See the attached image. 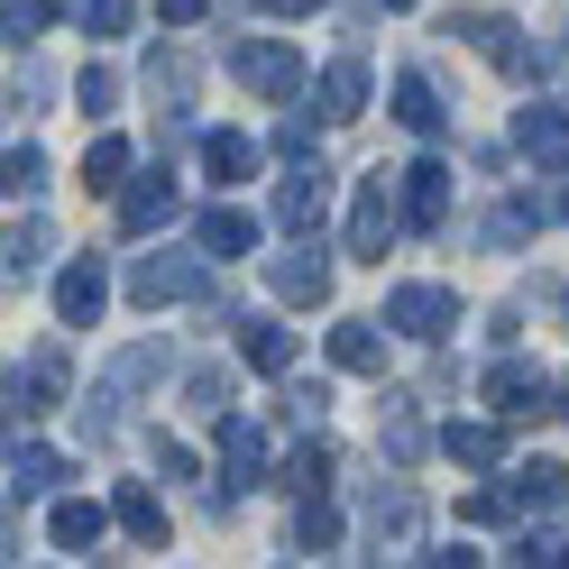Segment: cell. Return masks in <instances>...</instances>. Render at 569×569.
Masks as SVG:
<instances>
[{"instance_id":"20","label":"cell","mask_w":569,"mask_h":569,"mask_svg":"<svg viewBox=\"0 0 569 569\" xmlns=\"http://www.w3.org/2000/svg\"><path fill=\"white\" fill-rule=\"evenodd\" d=\"M111 515H120V532H129V542H166V496H157L148 478H129V487L111 496Z\"/></svg>"},{"instance_id":"17","label":"cell","mask_w":569,"mask_h":569,"mask_svg":"<svg viewBox=\"0 0 569 569\" xmlns=\"http://www.w3.org/2000/svg\"><path fill=\"white\" fill-rule=\"evenodd\" d=\"M368 111V56H331L322 64V120H359Z\"/></svg>"},{"instance_id":"25","label":"cell","mask_w":569,"mask_h":569,"mask_svg":"<svg viewBox=\"0 0 569 569\" xmlns=\"http://www.w3.org/2000/svg\"><path fill=\"white\" fill-rule=\"evenodd\" d=\"M331 368H349V377H377V368H386V340H377V322H331Z\"/></svg>"},{"instance_id":"29","label":"cell","mask_w":569,"mask_h":569,"mask_svg":"<svg viewBox=\"0 0 569 569\" xmlns=\"http://www.w3.org/2000/svg\"><path fill=\"white\" fill-rule=\"evenodd\" d=\"M83 184L92 193H120L129 184V138H111V129L92 138V148H83Z\"/></svg>"},{"instance_id":"35","label":"cell","mask_w":569,"mask_h":569,"mask_svg":"<svg viewBox=\"0 0 569 569\" xmlns=\"http://www.w3.org/2000/svg\"><path fill=\"white\" fill-rule=\"evenodd\" d=\"M47 248H56L47 221H19V230H10V276H38V267H47Z\"/></svg>"},{"instance_id":"44","label":"cell","mask_w":569,"mask_h":569,"mask_svg":"<svg viewBox=\"0 0 569 569\" xmlns=\"http://www.w3.org/2000/svg\"><path fill=\"white\" fill-rule=\"evenodd\" d=\"M202 10H211V0H157V19H166V28H193Z\"/></svg>"},{"instance_id":"18","label":"cell","mask_w":569,"mask_h":569,"mask_svg":"<svg viewBox=\"0 0 569 569\" xmlns=\"http://www.w3.org/2000/svg\"><path fill=\"white\" fill-rule=\"evenodd\" d=\"M377 450H386V469H413V459H422V413H413V396H386Z\"/></svg>"},{"instance_id":"27","label":"cell","mask_w":569,"mask_h":569,"mask_svg":"<svg viewBox=\"0 0 569 569\" xmlns=\"http://www.w3.org/2000/svg\"><path fill=\"white\" fill-rule=\"evenodd\" d=\"M542 221H551V211L532 202V193H515V202H496V211H487V230H478V239H487V248H523Z\"/></svg>"},{"instance_id":"11","label":"cell","mask_w":569,"mask_h":569,"mask_svg":"<svg viewBox=\"0 0 569 569\" xmlns=\"http://www.w3.org/2000/svg\"><path fill=\"white\" fill-rule=\"evenodd\" d=\"M64 405V349H38L28 368H10V422H38Z\"/></svg>"},{"instance_id":"2","label":"cell","mask_w":569,"mask_h":569,"mask_svg":"<svg viewBox=\"0 0 569 569\" xmlns=\"http://www.w3.org/2000/svg\"><path fill=\"white\" fill-rule=\"evenodd\" d=\"M230 74L258 92V101H295V92H303V56L284 47V38H239V47H230Z\"/></svg>"},{"instance_id":"41","label":"cell","mask_w":569,"mask_h":569,"mask_svg":"<svg viewBox=\"0 0 569 569\" xmlns=\"http://www.w3.org/2000/svg\"><path fill=\"white\" fill-rule=\"evenodd\" d=\"M515 560H542V569H560V560H569V542H560V532H523V542H515Z\"/></svg>"},{"instance_id":"1","label":"cell","mask_w":569,"mask_h":569,"mask_svg":"<svg viewBox=\"0 0 569 569\" xmlns=\"http://www.w3.org/2000/svg\"><path fill=\"white\" fill-rule=\"evenodd\" d=\"M386 184H396V174H368L359 202H349V258L359 267H386V248H396V230H405V202Z\"/></svg>"},{"instance_id":"9","label":"cell","mask_w":569,"mask_h":569,"mask_svg":"<svg viewBox=\"0 0 569 569\" xmlns=\"http://www.w3.org/2000/svg\"><path fill=\"white\" fill-rule=\"evenodd\" d=\"M267 284H276V303H331V258L312 239H295L284 258H267Z\"/></svg>"},{"instance_id":"34","label":"cell","mask_w":569,"mask_h":569,"mask_svg":"<svg viewBox=\"0 0 569 569\" xmlns=\"http://www.w3.org/2000/svg\"><path fill=\"white\" fill-rule=\"evenodd\" d=\"M74 101H83V120H111V111H120V74H111V64H83Z\"/></svg>"},{"instance_id":"36","label":"cell","mask_w":569,"mask_h":569,"mask_svg":"<svg viewBox=\"0 0 569 569\" xmlns=\"http://www.w3.org/2000/svg\"><path fill=\"white\" fill-rule=\"evenodd\" d=\"M148 92L184 111V101H193V64H184V56H157V64H148Z\"/></svg>"},{"instance_id":"10","label":"cell","mask_w":569,"mask_h":569,"mask_svg":"<svg viewBox=\"0 0 569 569\" xmlns=\"http://www.w3.org/2000/svg\"><path fill=\"white\" fill-rule=\"evenodd\" d=\"M396 202H405V230H441L450 221V166L441 157H422L396 174Z\"/></svg>"},{"instance_id":"38","label":"cell","mask_w":569,"mask_h":569,"mask_svg":"<svg viewBox=\"0 0 569 569\" xmlns=\"http://www.w3.org/2000/svg\"><path fill=\"white\" fill-rule=\"evenodd\" d=\"M506 515H523V506H515V487H478L469 506H459V523H506Z\"/></svg>"},{"instance_id":"16","label":"cell","mask_w":569,"mask_h":569,"mask_svg":"<svg viewBox=\"0 0 569 569\" xmlns=\"http://www.w3.org/2000/svg\"><path fill=\"white\" fill-rule=\"evenodd\" d=\"M239 359L258 377H284V368H295V331L267 322V312H248V322H239Z\"/></svg>"},{"instance_id":"28","label":"cell","mask_w":569,"mask_h":569,"mask_svg":"<svg viewBox=\"0 0 569 569\" xmlns=\"http://www.w3.org/2000/svg\"><path fill=\"white\" fill-rule=\"evenodd\" d=\"M506 487H515V506L532 515V506H560L569 496V469L560 459H523V469H506Z\"/></svg>"},{"instance_id":"24","label":"cell","mask_w":569,"mask_h":569,"mask_svg":"<svg viewBox=\"0 0 569 569\" xmlns=\"http://www.w3.org/2000/svg\"><path fill=\"white\" fill-rule=\"evenodd\" d=\"M413 523H422L413 487H396V496H377V506H368V532H377V551H413Z\"/></svg>"},{"instance_id":"45","label":"cell","mask_w":569,"mask_h":569,"mask_svg":"<svg viewBox=\"0 0 569 569\" xmlns=\"http://www.w3.org/2000/svg\"><path fill=\"white\" fill-rule=\"evenodd\" d=\"M258 10H267V19H312L322 0H258Z\"/></svg>"},{"instance_id":"30","label":"cell","mask_w":569,"mask_h":569,"mask_svg":"<svg viewBox=\"0 0 569 569\" xmlns=\"http://www.w3.org/2000/svg\"><path fill=\"white\" fill-rule=\"evenodd\" d=\"M56 10L74 19L83 38H120V28H129V0H56Z\"/></svg>"},{"instance_id":"31","label":"cell","mask_w":569,"mask_h":569,"mask_svg":"<svg viewBox=\"0 0 569 569\" xmlns=\"http://www.w3.org/2000/svg\"><path fill=\"white\" fill-rule=\"evenodd\" d=\"M340 542V515L322 506V496H303V515H295V551H312V560H322Z\"/></svg>"},{"instance_id":"15","label":"cell","mask_w":569,"mask_h":569,"mask_svg":"<svg viewBox=\"0 0 569 569\" xmlns=\"http://www.w3.org/2000/svg\"><path fill=\"white\" fill-rule=\"evenodd\" d=\"M101 303H111V276H101V258H74V267L56 276V322H64V331L101 322Z\"/></svg>"},{"instance_id":"4","label":"cell","mask_w":569,"mask_h":569,"mask_svg":"<svg viewBox=\"0 0 569 569\" xmlns=\"http://www.w3.org/2000/svg\"><path fill=\"white\" fill-rule=\"evenodd\" d=\"M450 38H469V47H478L506 83H532V74H542V56L523 47V28H515V19H496V10H469V19L450 28Z\"/></svg>"},{"instance_id":"19","label":"cell","mask_w":569,"mask_h":569,"mask_svg":"<svg viewBox=\"0 0 569 569\" xmlns=\"http://www.w3.org/2000/svg\"><path fill=\"white\" fill-rule=\"evenodd\" d=\"M515 148H523L532 166H569V120L551 111V101H532V111L515 120Z\"/></svg>"},{"instance_id":"23","label":"cell","mask_w":569,"mask_h":569,"mask_svg":"<svg viewBox=\"0 0 569 569\" xmlns=\"http://www.w3.org/2000/svg\"><path fill=\"white\" fill-rule=\"evenodd\" d=\"M441 450L459 459V469H496V459H506V413H496V422H450Z\"/></svg>"},{"instance_id":"40","label":"cell","mask_w":569,"mask_h":569,"mask_svg":"<svg viewBox=\"0 0 569 569\" xmlns=\"http://www.w3.org/2000/svg\"><path fill=\"white\" fill-rule=\"evenodd\" d=\"M284 405H295V422H303V432H322V413H331V386L312 377V386H295V396H284Z\"/></svg>"},{"instance_id":"26","label":"cell","mask_w":569,"mask_h":569,"mask_svg":"<svg viewBox=\"0 0 569 569\" xmlns=\"http://www.w3.org/2000/svg\"><path fill=\"white\" fill-rule=\"evenodd\" d=\"M396 120H405L413 138H441V129H450V111H441V92L422 83V74H396Z\"/></svg>"},{"instance_id":"21","label":"cell","mask_w":569,"mask_h":569,"mask_svg":"<svg viewBox=\"0 0 569 569\" xmlns=\"http://www.w3.org/2000/svg\"><path fill=\"white\" fill-rule=\"evenodd\" d=\"M64 478V459L47 441H10V506H28V496H47Z\"/></svg>"},{"instance_id":"42","label":"cell","mask_w":569,"mask_h":569,"mask_svg":"<svg viewBox=\"0 0 569 569\" xmlns=\"http://www.w3.org/2000/svg\"><path fill=\"white\" fill-rule=\"evenodd\" d=\"M166 368V349H129V359H120V386H148Z\"/></svg>"},{"instance_id":"48","label":"cell","mask_w":569,"mask_h":569,"mask_svg":"<svg viewBox=\"0 0 569 569\" xmlns=\"http://www.w3.org/2000/svg\"><path fill=\"white\" fill-rule=\"evenodd\" d=\"M386 10H405V0H386Z\"/></svg>"},{"instance_id":"37","label":"cell","mask_w":569,"mask_h":569,"mask_svg":"<svg viewBox=\"0 0 569 569\" xmlns=\"http://www.w3.org/2000/svg\"><path fill=\"white\" fill-rule=\"evenodd\" d=\"M184 396H193V413L221 422V413H230V368H193V377H184Z\"/></svg>"},{"instance_id":"46","label":"cell","mask_w":569,"mask_h":569,"mask_svg":"<svg viewBox=\"0 0 569 569\" xmlns=\"http://www.w3.org/2000/svg\"><path fill=\"white\" fill-rule=\"evenodd\" d=\"M560 413H569V377H560Z\"/></svg>"},{"instance_id":"3","label":"cell","mask_w":569,"mask_h":569,"mask_svg":"<svg viewBox=\"0 0 569 569\" xmlns=\"http://www.w3.org/2000/svg\"><path fill=\"white\" fill-rule=\"evenodd\" d=\"M386 331L450 340V331H459V295H450V284H396V295H386Z\"/></svg>"},{"instance_id":"12","label":"cell","mask_w":569,"mask_h":569,"mask_svg":"<svg viewBox=\"0 0 569 569\" xmlns=\"http://www.w3.org/2000/svg\"><path fill=\"white\" fill-rule=\"evenodd\" d=\"M111 523H120L111 506H92V496H64V506L47 515V542H56L64 560H92V551H101V532H111Z\"/></svg>"},{"instance_id":"22","label":"cell","mask_w":569,"mask_h":569,"mask_svg":"<svg viewBox=\"0 0 569 569\" xmlns=\"http://www.w3.org/2000/svg\"><path fill=\"white\" fill-rule=\"evenodd\" d=\"M202 174H211V184H248V174H258V138L211 129V138H202Z\"/></svg>"},{"instance_id":"6","label":"cell","mask_w":569,"mask_h":569,"mask_svg":"<svg viewBox=\"0 0 569 569\" xmlns=\"http://www.w3.org/2000/svg\"><path fill=\"white\" fill-rule=\"evenodd\" d=\"M487 405L506 413V422H542V413L560 405V386L532 368V359H496V368H487Z\"/></svg>"},{"instance_id":"8","label":"cell","mask_w":569,"mask_h":569,"mask_svg":"<svg viewBox=\"0 0 569 569\" xmlns=\"http://www.w3.org/2000/svg\"><path fill=\"white\" fill-rule=\"evenodd\" d=\"M322 211H331V174H322V157H295V174L276 184V230L312 239V230H322Z\"/></svg>"},{"instance_id":"14","label":"cell","mask_w":569,"mask_h":569,"mask_svg":"<svg viewBox=\"0 0 569 569\" xmlns=\"http://www.w3.org/2000/svg\"><path fill=\"white\" fill-rule=\"evenodd\" d=\"M193 248H202V258H258V211H248V202H211L193 221Z\"/></svg>"},{"instance_id":"43","label":"cell","mask_w":569,"mask_h":569,"mask_svg":"<svg viewBox=\"0 0 569 569\" xmlns=\"http://www.w3.org/2000/svg\"><path fill=\"white\" fill-rule=\"evenodd\" d=\"M157 469H166V478H193V450H184V441H166V432H157Z\"/></svg>"},{"instance_id":"39","label":"cell","mask_w":569,"mask_h":569,"mask_svg":"<svg viewBox=\"0 0 569 569\" xmlns=\"http://www.w3.org/2000/svg\"><path fill=\"white\" fill-rule=\"evenodd\" d=\"M38 28H47V0H10V19H0V38H10V47H28Z\"/></svg>"},{"instance_id":"33","label":"cell","mask_w":569,"mask_h":569,"mask_svg":"<svg viewBox=\"0 0 569 569\" xmlns=\"http://www.w3.org/2000/svg\"><path fill=\"white\" fill-rule=\"evenodd\" d=\"M284 487H295V496H322V487H331V450H322V441H303L295 459H284Z\"/></svg>"},{"instance_id":"13","label":"cell","mask_w":569,"mask_h":569,"mask_svg":"<svg viewBox=\"0 0 569 569\" xmlns=\"http://www.w3.org/2000/svg\"><path fill=\"white\" fill-rule=\"evenodd\" d=\"M248 487H267V432L221 413V496H248Z\"/></svg>"},{"instance_id":"5","label":"cell","mask_w":569,"mask_h":569,"mask_svg":"<svg viewBox=\"0 0 569 569\" xmlns=\"http://www.w3.org/2000/svg\"><path fill=\"white\" fill-rule=\"evenodd\" d=\"M202 295V258H174V248H157V258L129 267V303L138 312H166V303H193Z\"/></svg>"},{"instance_id":"47","label":"cell","mask_w":569,"mask_h":569,"mask_svg":"<svg viewBox=\"0 0 569 569\" xmlns=\"http://www.w3.org/2000/svg\"><path fill=\"white\" fill-rule=\"evenodd\" d=\"M560 221H569V193H560Z\"/></svg>"},{"instance_id":"7","label":"cell","mask_w":569,"mask_h":569,"mask_svg":"<svg viewBox=\"0 0 569 569\" xmlns=\"http://www.w3.org/2000/svg\"><path fill=\"white\" fill-rule=\"evenodd\" d=\"M174 211H184V193H174V166H138L129 184H120V230H129V239L166 230Z\"/></svg>"},{"instance_id":"32","label":"cell","mask_w":569,"mask_h":569,"mask_svg":"<svg viewBox=\"0 0 569 569\" xmlns=\"http://www.w3.org/2000/svg\"><path fill=\"white\" fill-rule=\"evenodd\" d=\"M0 184H10V202H19V193H38V184H47V148H28V138H19V148L0 157Z\"/></svg>"}]
</instances>
